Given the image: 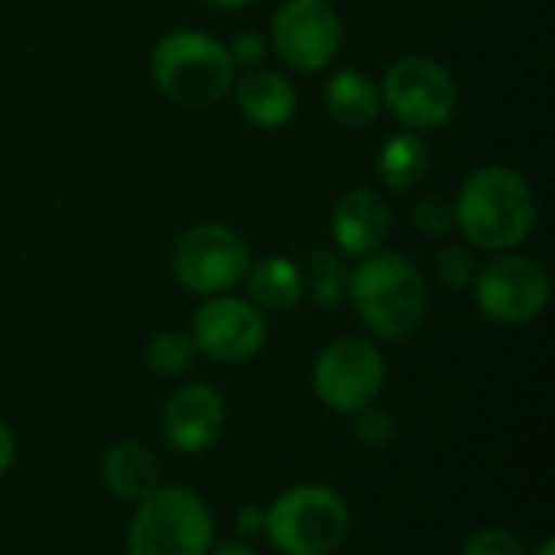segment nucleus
<instances>
[{
  "mask_svg": "<svg viewBox=\"0 0 555 555\" xmlns=\"http://www.w3.org/2000/svg\"><path fill=\"white\" fill-rule=\"evenodd\" d=\"M390 205L374 189H351L332 208V241L341 257L361 260L367 254H377L390 237Z\"/></svg>",
  "mask_w": 555,
  "mask_h": 555,
  "instance_id": "ddd939ff",
  "label": "nucleus"
},
{
  "mask_svg": "<svg viewBox=\"0 0 555 555\" xmlns=\"http://www.w3.org/2000/svg\"><path fill=\"white\" fill-rule=\"evenodd\" d=\"M380 101L390 114L416 133L442 130L459 107V88L452 75L426 55L397 59L380 81Z\"/></svg>",
  "mask_w": 555,
  "mask_h": 555,
  "instance_id": "6e6552de",
  "label": "nucleus"
},
{
  "mask_svg": "<svg viewBox=\"0 0 555 555\" xmlns=\"http://www.w3.org/2000/svg\"><path fill=\"white\" fill-rule=\"evenodd\" d=\"M345 296L358 322L380 341L410 338L426 319V280L420 267L393 250H377L361 257L351 270Z\"/></svg>",
  "mask_w": 555,
  "mask_h": 555,
  "instance_id": "f03ea898",
  "label": "nucleus"
},
{
  "mask_svg": "<svg viewBox=\"0 0 555 555\" xmlns=\"http://www.w3.org/2000/svg\"><path fill=\"white\" fill-rule=\"evenodd\" d=\"M351 530L348 504L325 485H296L267 507L263 537L280 555H332Z\"/></svg>",
  "mask_w": 555,
  "mask_h": 555,
  "instance_id": "39448f33",
  "label": "nucleus"
},
{
  "mask_svg": "<svg viewBox=\"0 0 555 555\" xmlns=\"http://www.w3.org/2000/svg\"><path fill=\"white\" fill-rule=\"evenodd\" d=\"M263 524H267V507H260V504H247L234 517V527H237V533H241L244 543L263 537Z\"/></svg>",
  "mask_w": 555,
  "mask_h": 555,
  "instance_id": "a878e982",
  "label": "nucleus"
},
{
  "mask_svg": "<svg viewBox=\"0 0 555 555\" xmlns=\"http://www.w3.org/2000/svg\"><path fill=\"white\" fill-rule=\"evenodd\" d=\"M299 270H302L306 293L312 296L315 306H322V309L341 306L348 276H345V267H341L338 254H332L325 247H315V250H309L306 267H299Z\"/></svg>",
  "mask_w": 555,
  "mask_h": 555,
  "instance_id": "6ab92c4d",
  "label": "nucleus"
},
{
  "mask_svg": "<svg viewBox=\"0 0 555 555\" xmlns=\"http://www.w3.org/2000/svg\"><path fill=\"white\" fill-rule=\"evenodd\" d=\"M101 478L111 494H117L120 501H133V504H140L146 494H153L163 485L156 455L140 442L111 446L101 462Z\"/></svg>",
  "mask_w": 555,
  "mask_h": 555,
  "instance_id": "2eb2a0df",
  "label": "nucleus"
},
{
  "mask_svg": "<svg viewBox=\"0 0 555 555\" xmlns=\"http://www.w3.org/2000/svg\"><path fill=\"white\" fill-rule=\"evenodd\" d=\"M537 555H555V540H543V543H540V550H537Z\"/></svg>",
  "mask_w": 555,
  "mask_h": 555,
  "instance_id": "c756f323",
  "label": "nucleus"
},
{
  "mask_svg": "<svg viewBox=\"0 0 555 555\" xmlns=\"http://www.w3.org/2000/svg\"><path fill=\"white\" fill-rule=\"evenodd\" d=\"M244 280H247L250 302L260 312H289L293 306H299V299L306 293L299 263L289 257H280V254L250 263Z\"/></svg>",
  "mask_w": 555,
  "mask_h": 555,
  "instance_id": "f3484780",
  "label": "nucleus"
},
{
  "mask_svg": "<svg viewBox=\"0 0 555 555\" xmlns=\"http://www.w3.org/2000/svg\"><path fill=\"white\" fill-rule=\"evenodd\" d=\"M250 270V244L231 224H195L172 247V273L182 289L221 296L244 283Z\"/></svg>",
  "mask_w": 555,
  "mask_h": 555,
  "instance_id": "423d86ee",
  "label": "nucleus"
},
{
  "mask_svg": "<svg viewBox=\"0 0 555 555\" xmlns=\"http://www.w3.org/2000/svg\"><path fill=\"white\" fill-rule=\"evenodd\" d=\"M211 546V507L179 485H159L146 494L127 527V555H208Z\"/></svg>",
  "mask_w": 555,
  "mask_h": 555,
  "instance_id": "20e7f679",
  "label": "nucleus"
},
{
  "mask_svg": "<svg viewBox=\"0 0 555 555\" xmlns=\"http://www.w3.org/2000/svg\"><path fill=\"white\" fill-rule=\"evenodd\" d=\"M325 107L341 127L361 130L380 117L384 101H380V88L364 72L341 68L325 81Z\"/></svg>",
  "mask_w": 555,
  "mask_h": 555,
  "instance_id": "dca6fc26",
  "label": "nucleus"
},
{
  "mask_svg": "<svg viewBox=\"0 0 555 555\" xmlns=\"http://www.w3.org/2000/svg\"><path fill=\"white\" fill-rule=\"evenodd\" d=\"M429 172V146L416 130H400L384 140L377 156V179L390 192H413Z\"/></svg>",
  "mask_w": 555,
  "mask_h": 555,
  "instance_id": "a211bd4d",
  "label": "nucleus"
},
{
  "mask_svg": "<svg viewBox=\"0 0 555 555\" xmlns=\"http://www.w3.org/2000/svg\"><path fill=\"white\" fill-rule=\"evenodd\" d=\"M472 289L478 312L498 325H530L550 306V273L520 254H501L485 263Z\"/></svg>",
  "mask_w": 555,
  "mask_h": 555,
  "instance_id": "1a4fd4ad",
  "label": "nucleus"
},
{
  "mask_svg": "<svg viewBox=\"0 0 555 555\" xmlns=\"http://www.w3.org/2000/svg\"><path fill=\"white\" fill-rule=\"evenodd\" d=\"M208 555H260L250 543H244V540H237V543H221V546H211V553Z\"/></svg>",
  "mask_w": 555,
  "mask_h": 555,
  "instance_id": "cd10ccee",
  "label": "nucleus"
},
{
  "mask_svg": "<svg viewBox=\"0 0 555 555\" xmlns=\"http://www.w3.org/2000/svg\"><path fill=\"white\" fill-rule=\"evenodd\" d=\"M13 462H16V439H13L10 426L0 423V478L13 468Z\"/></svg>",
  "mask_w": 555,
  "mask_h": 555,
  "instance_id": "bb28decb",
  "label": "nucleus"
},
{
  "mask_svg": "<svg viewBox=\"0 0 555 555\" xmlns=\"http://www.w3.org/2000/svg\"><path fill=\"white\" fill-rule=\"evenodd\" d=\"M150 72L169 101L202 111L218 104L234 88L237 68L221 39L198 29H176L156 42Z\"/></svg>",
  "mask_w": 555,
  "mask_h": 555,
  "instance_id": "7ed1b4c3",
  "label": "nucleus"
},
{
  "mask_svg": "<svg viewBox=\"0 0 555 555\" xmlns=\"http://www.w3.org/2000/svg\"><path fill=\"white\" fill-rule=\"evenodd\" d=\"M537 195L530 182L507 166L475 169L455 198V228L472 247L507 254L537 228Z\"/></svg>",
  "mask_w": 555,
  "mask_h": 555,
  "instance_id": "f257e3e1",
  "label": "nucleus"
},
{
  "mask_svg": "<svg viewBox=\"0 0 555 555\" xmlns=\"http://www.w3.org/2000/svg\"><path fill=\"white\" fill-rule=\"evenodd\" d=\"M354 436H358V442L367 446V449H384V446L393 442L397 423H393V416H390L384 406L371 403V406H364V410L354 413Z\"/></svg>",
  "mask_w": 555,
  "mask_h": 555,
  "instance_id": "4be33fe9",
  "label": "nucleus"
},
{
  "mask_svg": "<svg viewBox=\"0 0 555 555\" xmlns=\"http://www.w3.org/2000/svg\"><path fill=\"white\" fill-rule=\"evenodd\" d=\"M433 273L442 286L449 289H465L472 286L475 273H478V263H475V254L472 247H462V244H449L436 254L433 260Z\"/></svg>",
  "mask_w": 555,
  "mask_h": 555,
  "instance_id": "412c9836",
  "label": "nucleus"
},
{
  "mask_svg": "<svg viewBox=\"0 0 555 555\" xmlns=\"http://www.w3.org/2000/svg\"><path fill=\"white\" fill-rule=\"evenodd\" d=\"M228 55H231L234 68H260V62L267 55V39L257 29H244L231 39Z\"/></svg>",
  "mask_w": 555,
  "mask_h": 555,
  "instance_id": "393cba45",
  "label": "nucleus"
},
{
  "mask_svg": "<svg viewBox=\"0 0 555 555\" xmlns=\"http://www.w3.org/2000/svg\"><path fill=\"white\" fill-rule=\"evenodd\" d=\"M228 426L224 397L211 384H182L159 420L163 442L179 455H202L208 452Z\"/></svg>",
  "mask_w": 555,
  "mask_h": 555,
  "instance_id": "f8f14e48",
  "label": "nucleus"
},
{
  "mask_svg": "<svg viewBox=\"0 0 555 555\" xmlns=\"http://www.w3.org/2000/svg\"><path fill=\"white\" fill-rule=\"evenodd\" d=\"M387 380V361L371 338H338L312 364V390L319 403L338 416L377 403Z\"/></svg>",
  "mask_w": 555,
  "mask_h": 555,
  "instance_id": "0eeeda50",
  "label": "nucleus"
},
{
  "mask_svg": "<svg viewBox=\"0 0 555 555\" xmlns=\"http://www.w3.org/2000/svg\"><path fill=\"white\" fill-rule=\"evenodd\" d=\"M189 338H192L195 351L205 354L208 361L241 364L263 351L267 315L250 299H241L231 293L208 296L192 319Z\"/></svg>",
  "mask_w": 555,
  "mask_h": 555,
  "instance_id": "9d476101",
  "label": "nucleus"
},
{
  "mask_svg": "<svg viewBox=\"0 0 555 555\" xmlns=\"http://www.w3.org/2000/svg\"><path fill=\"white\" fill-rule=\"evenodd\" d=\"M296 85L273 68H250L237 81V111L260 130H276L296 114Z\"/></svg>",
  "mask_w": 555,
  "mask_h": 555,
  "instance_id": "4468645a",
  "label": "nucleus"
},
{
  "mask_svg": "<svg viewBox=\"0 0 555 555\" xmlns=\"http://www.w3.org/2000/svg\"><path fill=\"white\" fill-rule=\"evenodd\" d=\"M208 7H218V10H241V7H247V3H254V0H205Z\"/></svg>",
  "mask_w": 555,
  "mask_h": 555,
  "instance_id": "c85d7f7f",
  "label": "nucleus"
},
{
  "mask_svg": "<svg viewBox=\"0 0 555 555\" xmlns=\"http://www.w3.org/2000/svg\"><path fill=\"white\" fill-rule=\"evenodd\" d=\"M413 224L426 237H446L455 228V202H449L446 195H426L413 208Z\"/></svg>",
  "mask_w": 555,
  "mask_h": 555,
  "instance_id": "5701e85b",
  "label": "nucleus"
},
{
  "mask_svg": "<svg viewBox=\"0 0 555 555\" xmlns=\"http://www.w3.org/2000/svg\"><path fill=\"white\" fill-rule=\"evenodd\" d=\"M462 555H530L527 546L520 543L517 533L504 530V527H485L475 530L465 543Z\"/></svg>",
  "mask_w": 555,
  "mask_h": 555,
  "instance_id": "b1692460",
  "label": "nucleus"
},
{
  "mask_svg": "<svg viewBox=\"0 0 555 555\" xmlns=\"http://www.w3.org/2000/svg\"><path fill=\"white\" fill-rule=\"evenodd\" d=\"M270 42L276 55L296 72H322L341 49V16L328 0H283Z\"/></svg>",
  "mask_w": 555,
  "mask_h": 555,
  "instance_id": "9b49d317",
  "label": "nucleus"
},
{
  "mask_svg": "<svg viewBox=\"0 0 555 555\" xmlns=\"http://www.w3.org/2000/svg\"><path fill=\"white\" fill-rule=\"evenodd\" d=\"M195 354L198 351H195L189 332H179V328L156 332L143 348V361L156 377H182V374H189L192 364H195Z\"/></svg>",
  "mask_w": 555,
  "mask_h": 555,
  "instance_id": "aec40b11",
  "label": "nucleus"
}]
</instances>
